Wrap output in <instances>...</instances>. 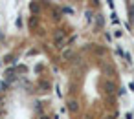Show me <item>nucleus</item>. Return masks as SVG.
I'll use <instances>...</instances> for the list:
<instances>
[{"label": "nucleus", "instance_id": "obj_1", "mask_svg": "<svg viewBox=\"0 0 134 119\" xmlns=\"http://www.w3.org/2000/svg\"><path fill=\"white\" fill-rule=\"evenodd\" d=\"M63 44H64V35H63V33L59 31V33L55 35V46H59V48H61Z\"/></svg>", "mask_w": 134, "mask_h": 119}, {"label": "nucleus", "instance_id": "obj_2", "mask_svg": "<svg viewBox=\"0 0 134 119\" xmlns=\"http://www.w3.org/2000/svg\"><path fill=\"white\" fill-rule=\"evenodd\" d=\"M107 88H108L107 92H108V93H112V92H114V82H110V81H108V82H107Z\"/></svg>", "mask_w": 134, "mask_h": 119}, {"label": "nucleus", "instance_id": "obj_3", "mask_svg": "<svg viewBox=\"0 0 134 119\" xmlns=\"http://www.w3.org/2000/svg\"><path fill=\"white\" fill-rule=\"evenodd\" d=\"M70 110H72V112L77 110V103H75V101H70Z\"/></svg>", "mask_w": 134, "mask_h": 119}, {"label": "nucleus", "instance_id": "obj_4", "mask_svg": "<svg viewBox=\"0 0 134 119\" xmlns=\"http://www.w3.org/2000/svg\"><path fill=\"white\" fill-rule=\"evenodd\" d=\"M130 90H132V92H134V81H132V82H130Z\"/></svg>", "mask_w": 134, "mask_h": 119}]
</instances>
